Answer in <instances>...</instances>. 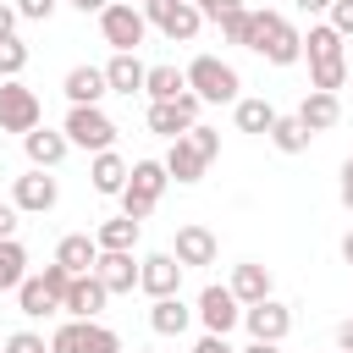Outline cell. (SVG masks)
Segmentation results:
<instances>
[{
  "label": "cell",
  "mask_w": 353,
  "mask_h": 353,
  "mask_svg": "<svg viewBox=\"0 0 353 353\" xmlns=\"http://www.w3.org/2000/svg\"><path fill=\"white\" fill-rule=\"evenodd\" d=\"M72 6H77V11H83V17H88V11H105V6H110V0H72Z\"/></svg>",
  "instance_id": "cell-46"
},
{
  "label": "cell",
  "mask_w": 353,
  "mask_h": 353,
  "mask_svg": "<svg viewBox=\"0 0 353 353\" xmlns=\"http://www.w3.org/2000/svg\"><path fill=\"white\" fill-rule=\"evenodd\" d=\"M39 116H44L39 94H33V88H22L17 77H6V83H0V132H33V127H39Z\"/></svg>",
  "instance_id": "cell-8"
},
{
  "label": "cell",
  "mask_w": 353,
  "mask_h": 353,
  "mask_svg": "<svg viewBox=\"0 0 353 353\" xmlns=\"http://www.w3.org/2000/svg\"><path fill=\"white\" fill-rule=\"evenodd\" d=\"M0 143H6V132H0Z\"/></svg>",
  "instance_id": "cell-52"
},
{
  "label": "cell",
  "mask_w": 353,
  "mask_h": 353,
  "mask_svg": "<svg viewBox=\"0 0 353 353\" xmlns=\"http://www.w3.org/2000/svg\"><path fill=\"white\" fill-rule=\"evenodd\" d=\"M0 353H50V342H44L39 331H17V336H6Z\"/></svg>",
  "instance_id": "cell-36"
},
{
  "label": "cell",
  "mask_w": 353,
  "mask_h": 353,
  "mask_svg": "<svg viewBox=\"0 0 353 353\" xmlns=\"http://www.w3.org/2000/svg\"><path fill=\"white\" fill-rule=\"evenodd\" d=\"M88 182H94V193L116 199V193L127 188V160H121L116 149H99V154H94V165H88Z\"/></svg>",
  "instance_id": "cell-22"
},
{
  "label": "cell",
  "mask_w": 353,
  "mask_h": 353,
  "mask_svg": "<svg viewBox=\"0 0 353 353\" xmlns=\"http://www.w3.org/2000/svg\"><path fill=\"white\" fill-rule=\"evenodd\" d=\"M182 77H188V88H193L204 105H237V88H243V83H237V72H232L221 55H193Z\"/></svg>",
  "instance_id": "cell-4"
},
{
  "label": "cell",
  "mask_w": 353,
  "mask_h": 353,
  "mask_svg": "<svg viewBox=\"0 0 353 353\" xmlns=\"http://www.w3.org/2000/svg\"><path fill=\"white\" fill-rule=\"evenodd\" d=\"M127 6H143V0H127Z\"/></svg>",
  "instance_id": "cell-51"
},
{
  "label": "cell",
  "mask_w": 353,
  "mask_h": 353,
  "mask_svg": "<svg viewBox=\"0 0 353 353\" xmlns=\"http://www.w3.org/2000/svg\"><path fill=\"white\" fill-rule=\"evenodd\" d=\"M165 165L160 160H132L127 165V188L116 193L121 199V215H132V221H149L154 215V204H160V193H165Z\"/></svg>",
  "instance_id": "cell-3"
},
{
  "label": "cell",
  "mask_w": 353,
  "mask_h": 353,
  "mask_svg": "<svg viewBox=\"0 0 353 353\" xmlns=\"http://www.w3.org/2000/svg\"><path fill=\"white\" fill-rule=\"evenodd\" d=\"M193 6H199V17H210V22H221V17H226V11H237L243 0H193Z\"/></svg>",
  "instance_id": "cell-40"
},
{
  "label": "cell",
  "mask_w": 353,
  "mask_h": 353,
  "mask_svg": "<svg viewBox=\"0 0 353 353\" xmlns=\"http://www.w3.org/2000/svg\"><path fill=\"white\" fill-rule=\"evenodd\" d=\"M243 353H281V342H248Z\"/></svg>",
  "instance_id": "cell-47"
},
{
  "label": "cell",
  "mask_w": 353,
  "mask_h": 353,
  "mask_svg": "<svg viewBox=\"0 0 353 353\" xmlns=\"http://www.w3.org/2000/svg\"><path fill=\"white\" fill-rule=\"evenodd\" d=\"M143 61H138V50H116L110 61H105V83H110V94H143Z\"/></svg>",
  "instance_id": "cell-17"
},
{
  "label": "cell",
  "mask_w": 353,
  "mask_h": 353,
  "mask_svg": "<svg viewBox=\"0 0 353 353\" xmlns=\"http://www.w3.org/2000/svg\"><path fill=\"white\" fill-rule=\"evenodd\" d=\"M265 138H270V143H276V149H281V154H303V149H309V138H314V132H309V127H303V121H298V116H276V121H270V132H265Z\"/></svg>",
  "instance_id": "cell-26"
},
{
  "label": "cell",
  "mask_w": 353,
  "mask_h": 353,
  "mask_svg": "<svg viewBox=\"0 0 353 353\" xmlns=\"http://www.w3.org/2000/svg\"><path fill=\"white\" fill-rule=\"evenodd\" d=\"M94 276H99V287H105L110 298H116V292H132V287H138V259H132V248H99Z\"/></svg>",
  "instance_id": "cell-13"
},
{
  "label": "cell",
  "mask_w": 353,
  "mask_h": 353,
  "mask_svg": "<svg viewBox=\"0 0 353 353\" xmlns=\"http://www.w3.org/2000/svg\"><path fill=\"white\" fill-rule=\"evenodd\" d=\"M303 55H309V88H325L336 94L347 83V55H342V33L331 22H314L303 33Z\"/></svg>",
  "instance_id": "cell-2"
},
{
  "label": "cell",
  "mask_w": 353,
  "mask_h": 353,
  "mask_svg": "<svg viewBox=\"0 0 353 353\" xmlns=\"http://www.w3.org/2000/svg\"><path fill=\"white\" fill-rule=\"evenodd\" d=\"M17 303H22V314H33V320L61 309V298L44 287V276H22V287H17Z\"/></svg>",
  "instance_id": "cell-27"
},
{
  "label": "cell",
  "mask_w": 353,
  "mask_h": 353,
  "mask_svg": "<svg viewBox=\"0 0 353 353\" xmlns=\"http://www.w3.org/2000/svg\"><path fill=\"white\" fill-rule=\"evenodd\" d=\"M325 6H331V0H298V11H309V17H314V11H325Z\"/></svg>",
  "instance_id": "cell-48"
},
{
  "label": "cell",
  "mask_w": 353,
  "mask_h": 353,
  "mask_svg": "<svg viewBox=\"0 0 353 353\" xmlns=\"http://www.w3.org/2000/svg\"><path fill=\"white\" fill-rule=\"evenodd\" d=\"M61 94H66L72 105H99V99L110 94L105 66H72V72H66V83H61Z\"/></svg>",
  "instance_id": "cell-18"
},
{
  "label": "cell",
  "mask_w": 353,
  "mask_h": 353,
  "mask_svg": "<svg viewBox=\"0 0 353 353\" xmlns=\"http://www.w3.org/2000/svg\"><path fill=\"white\" fill-rule=\"evenodd\" d=\"M221 33H226V44H243V33H248V6L226 11V17H221Z\"/></svg>",
  "instance_id": "cell-37"
},
{
  "label": "cell",
  "mask_w": 353,
  "mask_h": 353,
  "mask_svg": "<svg viewBox=\"0 0 353 353\" xmlns=\"http://www.w3.org/2000/svg\"><path fill=\"white\" fill-rule=\"evenodd\" d=\"M22 66H28V44H22L17 33H11V39H0V77H17Z\"/></svg>",
  "instance_id": "cell-33"
},
{
  "label": "cell",
  "mask_w": 353,
  "mask_h": 353,
  "mask_svg": "<svg viewBox=\"0 0 353 353\" xmlns=\"http://www.w3.org/2000/svg\"><path fill=\"white\" fill-rule=\"evenodd\" d=\"M336 353H342V347H336Z\"/></svg>",
  "instance_id": "cell-53"
},
{
  "label": "cell",
  "mask_w": 353,
  "mask_h": 353,
  "mask_svg": "<svg viewBox=\"0 0 353 353\" xmlns=\"http://www.w3.org/2000/svg\"><path fill=\"white\" fill-rule=\"evenodd\" d=\"M342 259H347V265H353V232H347V237H342Z\"/></svg>",
  "instance_id": "cell-49"
},
{
  "label": "cell",
  "mask_w": 353,
  "mask_h": 353,
  "mask_svg": "<svg viewBox=\"0 0 353 353\" xmlns=\"http://www.w3.org/2000/svg\"><path fill=\"white\" fill-rule=\"evenodd\" d=\"M199 94L193 88H182L176 99H149V132H160V138H182L193 121H199Z\"/></svg>",
  "instance_id": "cell-9"
},
{
  "label": "cell",
  "mask_w": 353,
  "mask_h": 353,
  "mask_svg": "<svg viewBox=\"0 0 353 353\" xmlns=\"http://www.w3.org/2000/svg\"><path fill=\"white\" fill-rule=\"evenodd\" d=\"M132 353H154V347H132Z\"/></svg>",
  "instance_id": "cell-50"
},
{
  "label": "cell",
  "mask_w": 353,
  "mask_h": 353,
  "mask_svg": "<svg viewBox=\"0 0 353 353\" xmlns=\"http://www.w3.org/2000/svg\"><path fill=\"white\" fill-rule=\"evenodd\" d=\"M17 33V6H0V39Z\"/></svg>",
  "instance_id": "cell-43"
},
{
  "label": "cell",
  "mask_w": 353,
  "mask_h": 353,
  "mask_svg": "<svg viewBox=\"0 0 353 353\" xmlns=\"http://www.w3.org/2000/svg\"><path fill=\"white\" fill-rule=\"evenodd\" d=\"M17 215H22L17 204H0V237H17Z\"/></svg>",
  "instance_id": "cell-42"
},
{
  "label": "cell",
  "mask_w": 353,
  "mask_h": 353,
  "mask_svg": "<svg viewBox=\"0 0 353 353\" xmlns=\"http://www.w3.org/2000/svg\"><path fill=\"white\" fill-rule=\"evenodd\" d=\"M50 353H83V320H66V325H55V336H50Z\"/></svg>",
  "instance_id": "cell-34"
},
{
  "label": "cell",
  "mask_w": 353,
  "mask_h": 353,
  "mask_svg": "<svg viewBox=\"0 0 353 353\" xmlns=\"http://www.w3.org/2000/svg\"><path fill=\"white\" fill-rule=\"evenodd\" d=\"M325 11H331V28H336L342 39H353V0H331Z\"/></svg>",
  "instance_id": "cell-38"
},
{
  "label": "cell",
  "mask_w": 353,
  "mask_h": 353,
  "mask_svg": "<svg viewBox=\"0 0 353 353\" xmlns=\"http://www.w3.org/2000/svg\"><path fill=\"white\" fill-rule=\"evenodd\" d=\"M336 347H342V353H353V320H342V325H336Z\"/></svg>",
  "instance_id": "cell-44"
},
{
  "label": "cell",
  "mask_w": 353,
  "mask_h": 353,
  "mask_svg": "<svg viewBox=\"0 0 353 353\" xmlns=\"http://www.w3.org/2000/svg\"><path fill=\"white\" fill-rule=\"evenodd\" d=\"M138 226H143V221H132V215H110V221H99L94 243H99V248H132V243H138Z\"/></svg>",
  "instance_id": "cell-29"
},
{
  "label": "cell",
  "mask_w": 353,
  "mask_h": 353,
  "mask_svg": "<svg viewBox=\"0 0 353 353\" xmlns=\"http://www.w3.org/2000/svg\"><path fill=\"white\" fill-rule=\"evenodd\" d=\"M105 287H99V276L88 270V276H72V287H66V298H61V309L72 314V320H94L99 309H105Z\"/></svg>",
  "instance_id": "cell-16"
},
{
  "label": "cell",
  "mask_w": 353,
  "mask_h": 353,
  "mask_svg": "<svg viewBox=\"0 0 353 353\" xmlns=\"http://www.w3.org/2000/svg\"><path fill=\"white\" fill-rule=\"evenodd\" d=\"M22 149H28V160L39 165V171H55L61 160H66V132H50V127H33V132H22Z\"/></svg>",
  "instance_id": "cell-20"
},
{
  "label": "cell",
  "mask_w": 353,
  "mask_h": 353,
  "mask_svg": "<svg viewBox=\"0 0 353 353\" xmlns=\"http://www.w3.org/2000/svg\"><path fill=\"white\" fill-rule=\"evenodd\" d=\"M292 116H298L309 132H325V127H336V121H342V99H336V94H325V88H309V94H303V105H298Z\"/></svg>",
  "instance_id": "cell-19"
},
{
  "label": "cell",
  "mask_w": 353,
  "mask_h": 353,
  "mask_svg": "<svg viewBox=\"0 0 353 353\" xmlns=\"http://www.w3.org/2000/svg\"><path fill=\"white\" fill-rule=\"evenodd\" d=\"M226 287H232V298H237V303H259V298H270V270L248 259V265H237V270H232V281H226Z\"/></svg>",
  "instance_id": "cell-24"
},
{
  "label": "cell",
  "mask_w": 353,
  "mask_h": 353,
  "mask_svg": "<svg viewBox=\"0 0 353 353\" xmlns=\"http://www.w3.org/2000/svg\"><path fill=\"white\" fill-rule=\"evenodd\" d=\"M182 88H188V77H182L176 66H149V72H143V94H149V99H176Z\"/></svg>",
  "instance_id": "cell-30"
},
{
  "label": "cell",
  "mask_w": 353,
  "mask_h": 353,
  "mask_svg": "<svg viewBox=\"0 0 353 353\" xmlns=\"http://www.w3.org/2000/svg\"><path fill=\"white\" fill-rule=\"evenodd\" d=\"M149 325L160 331V336H182L188 325H193V309L171 292V298H154V309H149Z\"/></svg>",
  "instance_id": "cell-25"
},
{
  "label": "cell",
  "mask_w": 353,
  "mask_h": 353,
  "mask_svg": "<svg viewBox=\"0 0 353 353\" xmlns=\"http://www.w3.org/2000/svg\"><path fill=\"white\" fill-rule=\"evenodd\" d=\"M94 259H99V243H94L88 232H72V237H61V243H55V265H66L72 276H88V270H94Z\"/></svg>",
  "instance_id": "cell-23"
},
{
  "label": "cell",
  "mask_w": 353,
  "mask_h": 353,
  "mask_svg": "<svg viewBox=\"0 0 353 353\" xmlns=\"http://www.w3.org/2000/svg\"><path fill=\"white\" fill-rule=\"evenodd\" d=\"M160 165H165V176H171V182H199L210 160H204L188 138H171V149H165V160H160Z\"/></svg>",
  "instance_id": "cell-21"
},
{
  "label": "cell",
  "mask_w": 353,
  "mask_h": 353,
  "mask_svg": "<svg viewBox=\"0 0 353 353\" xmlns=\"http://www.w3.org/2000/svg\"><path fill=\"white\" fill-rule=\"evenodd\" d=\"M28 276V248L17 237H0V292H17Z\"/></svg>",
  "instance_id": "cell-28"
},
{
  "label": "cell",
  "mask_w": 353,
  "mask_h": 353,
  "mask_svg": "<svg viewBox=\"0 0 353 353\" xmlns=\"http://www.w3.org/2000/svg\"><path fill=\"white\" fill-rule=\"evenodd\" d=\"M50 11H55V0H17V17H28V22H50Z\"/></svg>",
  "instance_id": "cell-39"
},
{
  "label": "cell",
  "mask_w": 353,
  "mask_h": 353,
  "mask_svg": "<svg viewBox=\"0 0 353 353\" xmlns=\"http://www.w3.org/2000/svg\"><path fill=\"white\" fill-rule=\"evenodd\" d=\"M83 353H121V336L99 320H83Z\"/></svg>",
  "instance_id": "cell-32"
},
{
  "label": "cell",
  "mask_w": 353,
  "mask_h": 353,
  "mask_svg": "<svg viewBox=\"0 0 353 353\" xmlns=\"http://www.w3.org/2000/svg\"><path fill=\"white\" fill-rule=\"evenodd\" d=\"M176 265L188 270V265H215V254H221V243H215V232L210 226H176Z\"/></svg>",
  "instance_id": "cell-15"
},
{
  "label": "cell",
  "mask_w": 353,
  "mask_h": 353,
  "mask_svg": "<svg viewBox=\"0 0 353 353\" xmlns=\"http://www.w3.org/2000/svg\"><path fill=\"white\" fill-rule=\"evenodd\" d=\"M55 199H61V188H55V176L50 171H28V176H17V188H11V204L22 210V215H44V210H55Z\"/></svg>",
  "instance_id": "cell-12"
},
{
  "label": "cell",
  "mask_w": 353,
  "mask_h": 353,
  "mask_svg": "<svg viewBox=\"0 0 353 353\" xmlns=\"http://www.w3.org/2000/svg\"><path fill=\"white\" fill-rule=\"evenodd\" d=\"M99 33H105V44H110V50H138V44H143V33H149V22H143V6L110 0V6L99 11Z\"/></svg>",
  "instance_id": "cell-7"
},
{
  "label": "cell",
  "mask_w": 353,
  "mask_h": 353,
  "mask_svg": "<svg viewBox=\"0 0 353 353\" xmlns=\"http://www.w3.org/2000/svg\"><path fill=\"white\" fill-rule=\"evenodd\" d=\"M243 50L265 55L270 66H292L303 55V33L281 17V11H248V33H243Z\"/></svg>",
  "instance_id": "cell-1"
},
{
  "label": "cell",
  "mask_w": 353,
  "mask_h": 353,
  "mask_svg": "<svg viewBox=\"0 0 353 353\" xmlns=\"http://www.w3.org/2000/svg\"><path fill=\"white\" fill-rule=\"evenodd\" d=\"M243 325L254 342H281L292 331V309L276 303V298H259V303H243Z\"/></svg>",
  "instance_id": "cell-10"
},
{
  "label": "cell",
  "mask_w": 353,
  "mask_h": 353,
  "mask_svg": "<svg viewBox=\"0 0 353 353\" xmlns=\"http://www.w3.org/2000/svg\"><path fill=\"white\" fill-rule=\"evenodd\" d=\"M138 287H143L149 298L182 292V265H176V254H149V259H138Z\"/></svg>",
  "instance_id": "cell-14"
},
{
  "label": "cell",
  "mask_w": 353,
  "mask_h": 353,
  "mask_svg": "<svg viewBox=\"0 0 353 353\" xmlns=\"http://www.w3.org/2000/svg\"><path fill=\"white\" fill-rule=\"evenodd\" d=\"M182 138H188V143H193V149H199L204 160H215V154H221V132H215V127H199V121H193V127H188Z\"/></svg>",
  "instance_id": "cell-35"
},
{
  "label": "cell",
  "mask_w": 353,
  "mask_h": 353,
  "mask_svg": "<svg viewBox=\"0 0 353 353\" xmlns=\"http://www.w3.org/2000/svg\"><path fill=\"white\" fill-rule=\"evenodd\" d=\"M193 353H237V347H232L226 336H215V331H204V336L193 342Z\"/></svg>",
  "instance_id": "cell-41"
},
{
  "label": "cell",
  "mask_w": 353,
  "mask_h": 353,
  "mask_svg": "<svg viewBox=\"0 0 353 353\" xmlns=\"http://www.w3.org/2000/svg\"><path fill=\"white\" fill-rule=\"evenodd\" d=\"M270 121H276V105L270 99H237V132H270Z\"/></svg>",
  "instance_id": "cell-31"
},
{
  "label": "cell",
  "mask_w": 353,
  "mask_h": 353,
  "mask_svg": "<svg viewBox=\"0 0 353 353\" xmlns=\"http://www.w3.org/2000/svg\"><path fill=\"white\" fill-rule=\"evenodd\" d=\"M342 204H347V210H353V160H347V165H342Z\"/></svg>",
  "instance_id": "cell-45"
},
{
  "label": "cell",
  "mask_w": 353,
  "mask_h": 353,
  "mask_svg": "<svg viewBox=\"0 0 353 353\" xmlns=\"http://www.w3.org/2000/svg\"><path fill=\"white\" fill-rule=\"evenodd\" d=\"M143 22L160 28L171 44H188V39L204 28V17H199L193 0H143Z\"/></svg>",
  "instance_id": "cell-6"
},
{
  "label": "cell",
  "mask_w": 353,
  "mask_h": 353,
  "mask_svg": "<svg viewBox=\"0 0 353 353\" xmlns=\"http://www.w3.org/2000/svg\"><path fill=\"white\" fill-rule=\"evenodd\" d=\"M193 314L204 320V331H215V336H226V331H232V325L243 320V303L232 298V287H215V281H210V287L199 292V309H193Z\"/></svg>",
  "instance_id": "cell-11"
},
{
  "label": "cell",
  "mask_w": 353,
  "mask_h": 353,
  "mask_svg": "<svg viewBox=\"0 0 353 353\" xmlns=\"http://www.w3.org/2000/svg\"><path fill=\"white\" fill-rule=\"evenodd\" d=\"M61 132H66V143H77V149H88V154L116 149V121H110L99 105H72L66 121H61Z\"/></svg>",
  "instance_id": "cell-5"
}]
</instances>
